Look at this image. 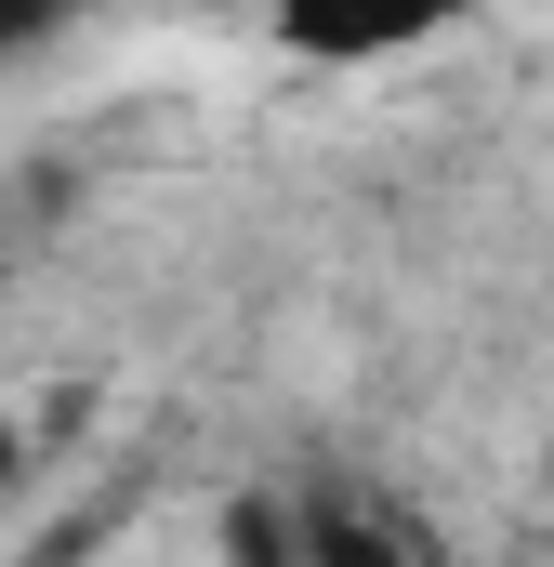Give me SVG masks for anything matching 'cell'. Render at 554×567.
<instances>
[{
	"label": "cell",
	"mask_w": 554,
	"mask_h": 567,
	"mask_svg": "<svg viewBox=\"0 0 554 567\" xmlns=\"http://www.w3.org/2000/svg\"><path fill=\"white\" fill-rule=\"evenodd\" d=\"M252 567H435V555L397 502L330 488V502H277V542H252Z\"/></svg>",
	"instance_id": "7a4b0ae2"
},
{
	"label": "cell",
	"mask_w": 554,
	"mask_h": 567,
	"mask_svg": "<svg viewBox=\"0 0 554 567\" xmlns=\"http://www.w3.org/2000/svg\"><path fill=\"white\" fill-rule=\"evenodd\" d=\"M80 0H0V53H27V40H53Z\"/></svg>",
	"instance_id": "3957f363"
},
{
	"label": "cell",
	"mask_w": 554,
	"mask_h": 567,
	"mask_svg": "<svg viewBox=\"0 0 554 567\" xmlns=\"http://www.w3.org/2000/svg\"><path fill=\"white\" fill-rule=\"evenodd\" d=\"M475 0H265V27H277V53L290 66H397V53H435L449 27H462Z\"/></svg>",
	"instance_id": "6da1fadb"
},
{
	"label": "cell",
	"mask_w": 554,
	"mask_h": 567,
	"mask_svg": "<svg viewBox=\"0 0 554 567\" xmlns=\"http://www.w3.org/2000/svg\"><path fill=\"white\" fill-rule=\"evenodd\" d=\"M542 502H554V435H542Z\"/></svg>",
	"instance_id": "277c9868"
}]
</instances>
